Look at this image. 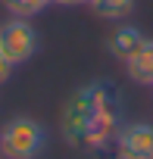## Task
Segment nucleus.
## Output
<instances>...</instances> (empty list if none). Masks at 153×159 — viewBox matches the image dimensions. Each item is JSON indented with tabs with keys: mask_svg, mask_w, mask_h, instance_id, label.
<instances>
[{
	"mask_svg": "<svg viewBox=\"0 0 153 159\" xmlns=\"http://www.w3.org/2000/svg\"><path fill=\"white\" fill-rule=\"evenodd\" d=\"M125 109H122V94L113 81H91L78 88L63 106L59 116V131L66 143L72 147H88V150H106L119 128L125 125Z\"/></svg>",
	"mask_w": 153,
	"mask_h": 159,
	"instance_id": "f257e3e1",
	"label": "nucleus"
},
{
	"mask_svg": "<svg viewBox=\"0 0 153 159\" xmlns=\"http://www.w3.org/2000/svg\"><path fill=\"white\" fill-rule=\"evenodd\" d=\"M47 147V128L38 119L16 116L0 128V153L7 159H38Z\"/></svg>",
	"mask_w": 153,
	"mask_h": 159,
	"instance_id": "f03ea898",
	"label": "nucleus"
},
{
	"mask_svg": "<svg viewBox=\"0 0 153 159\" xmlns=\"http://www.w3.org/2000/svg\"><path fill=\"white\" fill-rule=\"evenodd\" d=\"M0 53H3L13 66H22L28 62L35 53H38V31L28 19H7L0 25Z\"/></svg>",
	"mask_w": 153,
	"mask_h": 159,
	"instance_id": "7ed1b4c3",
	"label": "nucleus"
},
{
	"mask_svg": "<svg viewBox=\"0 0 153 159\" xmlns=\"http://www.w3.org/2000/svg\"><path fill=\"white\" fill-rule=\"evenodd\" d=\"M113 143L119 159H153V125L147 122L122 125Z\"/></svg>",
	"mask_w": 153,
	"mask_h": 159,
	"instance_id": "20e7f679",
	"label": "nucleus"
},
{
	"mask_svg": "<svg viewBox=\"0 0 153 159\" xmlns=\"http://www.w3.org/2000/svg\"><path fill=\"white\" fill-rule=\"evenodd\" d=\"M125 72L134 84H147L153 88V38H144L141 47L125 59Z\"/></svg>",
	"mask_w": 153,
	"mask_h": 159,
	"instance_id": "39448f33",
	"label": "nucleus"
},
{
	"mask_svg": "<svg viewBox=\"0 0 153 159\" xmlns=\"http://www.w3.org/2000/svg\"><path fill=\"white\" fill-rule=\"evenodd\" d=\"M141 41H144V31H141L137 25H119V28L109 34V44H106V47H109V53H113L116 59L125 62V59L141 47Z\"/></svg>",
	"mask_w": 153,
	"mask_h": 159,
	"instance_id": "423d86ee",
	"label": "nucleus"
},
{
	"mask_svg": "<svg viewBox=\"0 0 153 159\" xmlns=\"http://www.w3.org/2000/svg\"><path fill=\"white\" fill-rule=\"evenodd\" d=\"M88 7L100 19H125L134 13V0H88Z\"/></svg>",
	"mask_w": 153,
	"mask_h": 159,
	"instance_id": "0eeeda50",
	"label": "nucleus"
},
{
	"mask_svg": "<svg viewBox=\"0 0 153 159\" xmlns=\"http://www.w3.org/2000/svg\"><path fill=\"white\" fill-rule=\"evenodd\" d=\"M53 0H3V7L10 16H19V19H31L38 13H44Z\"/></svg>",
	"mask_w": 153,
	"mask_h": 159,
	"instance_id": "6e6552de",
	"label": "nucleus"
},
{
	"mask_svg": "<svg viewBox=\"0 0 153 159\" xmlns=\"http://www.w3.org/2000/svg\"><path fill=\"white\" fill-rule=\"evenodd\" d=\"M13 69H16V66H13V62H10V59L3 56V53H0V84H7V81H10Z\"/></svg>",
	"mask_w": 153,
	"mask_h": 159,
	"instance_id": "1a4fd4ad",
	"label": "nucleus"
},
{
	"mask_svg": "<svg viewBox=\"0 0 153 159\" xmlns=\"http://www.w3.org/2000/svg\"><path fill=\"white\" fill-rule=\"evenodd\" d=\"M53 3H59V7H81V3H88V0H53Z\"/></svg>",
	"mask_w": 153,
	"mask_h": 159,
	"instance_id": "9d476101",
	"label": "nucleus"
}]
</instances>
